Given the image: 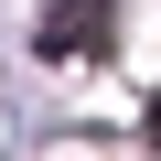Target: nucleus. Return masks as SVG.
Masks as SVG:
<instances>
[{
	"label": "nucleus",
	"mask_w": 161,
	"mask_h": 161,
	"mask_svg": "<svg viewBox=\"0 0 161 161\" xmlns=\"http://www.w3.org/2000/svg\"><path fill=\"white\" fill-rule=\"evenodd\" d=\"M97 32H108V0H54V11H43V54H75Z\"/></svg>",
	"instance_id": "obj_1"
},
{
	"label": "nucleus",
	"mask_w": 161,
	"mask_h": 161,
	"mask_svg": "<svg viewBox=\"0 0 161 161\" xmlns=\"http://www.w3.org/2000/svg\"><path fill=\"white\" fill-rule=\"evenodd\" d=\"M150 140H161V97H150Z\"/></svg>",
	"instance_id": "obj_2"
}]
</instances>
